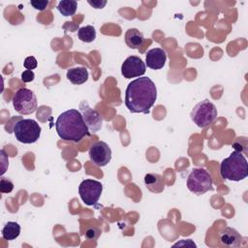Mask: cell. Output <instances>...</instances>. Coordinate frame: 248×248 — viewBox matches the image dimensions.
Instances as JSON below:
<instances>
[{
    "instance_id": "obj_1",
    "label": "cell",
    "mask_w": 248,
    "mask_h": 248,
    "mask_svg": "<svg viewBox=\"0 0 248 248\" xmlns=\"http://www.w3.org/2000/svg\"><path fill=\"white\" fill-rule=\"evenodd\" d=\"M156 98V85L148 77H141L132 80L125 91V105L134 113H149Z\"/></svg>"
},
{
    "instance_id": "obj_2",
    "label": "cell",
    "mask_w": 248,
    "mask_h": 248,
    "mask_svg": "<svg viewBox=\"0 0 248 248\" xmlns=\"http://www.w3.org/2000/svg\"><path fill=\"white\" fill-rule=\"evenodd\" d=\"M55 129L62 140L74 142L80 141L90 134L80 111L75 108L68 109L57 117Z\"/></svg>"
},
{
    "instance_id": "obj_3",
    "label": "cell",
    "mask_w": 248,
    "mask_h": 248,
    "mask_svg": "<svg viewBox=\"0 0 248 248\" xmlns=\"http://www.w3.org/2000/svg\"><path fill=\"white\" fill-rule=\"evenodd\" d=\"M220 174L223 179L240 181L248 175L247 160L240 151H233L220 165Z\"/></svg>"
},
{
    "instance_id": "obj_4",
    "label": "cell",
    "mask_w": 248,
    "mask_h": 248,
    "mask_svg": "<svg viewBox=\"0 0 248 248\" xmlns=\"http://www.w3.org/2000/svg\"><path fill=\"white\" fill-rule=\"evenodd\" d=\"M41 131V126L34 119H20L13 127L16 139L25 144L36 142L40 138Z\"/></svg>"
},
{
    "instance_id": "obj_5",
    "label": "cell",
    "mask_w": 248,
    "mask_h": 248,
    "mask_svg": "<svg viewBox=\"0 0 248 248\" xmlns=\"http://www.w3.org/2000/svg\"><path fill=\"white\" fill-rule=\"evenodd\" d=\"M190 116L198 127L206 128L216 119L217 108L208 99H204L194 107Z\"/></svg>"
},
{
    "instance_id": "obj_6",
    "label": "cell",
    "mask_w": 248,
    "mask_h": 248,
    "mask_svg": "<svg viewBox=\"0 0 248 248\" xmlns=\"http://www.w3.org/2000/svg\"><path fill=\"white\" fill-rule=\"evenodd\" d=\"M187 188L195 195H202L212 189V178L209 172L202 168H195L187 177Z\"/></svg>"
},
{
    "instance_id": "obj_7",
    "label": "cell",
    "mask_w": 248,
    "mask_h": 248,
    "mask_svg": "<svg viewBox=\"0 0 248 248\" xmlns=\"http://www.w3.org/2000/svg\"><path fill=\"white\" fill-rule=\"evenodd\" d=\"M13 106L16 112L28 115L37 110L38 103L35 93L28 88L18 89L13 97Z\"/></svg>"
},
{
    "instance_id": "obj_8",
    "label": "cell",
    "mask_w": 248,
    "mask_h": 248,
    "mask_svg": "<svg viewBox=\"0 0 248 248\" xmlns=\"http://www.w3.org/2000/svg\"><path fill=\"white\" fill-rule=\"evenodd\" d=\"M102 191V183L93 179L82 180L78 187L80 199L86 205H95L101 197Z\"/></svg>"
},
{
    "instance_id": "obj_9",
    "label": "cell",
    "mask_w": 248,
    "mask_h": 248,
    "mask_svg": "<svg viewBox=\"0 0 248 248\" xmlns=\"http://www.w3.org/2000/svg\"><path fill=\"white\" fill-rule=\"evenodd\" d=\"M89 158L96 166L105 167L111 159V149L105 141H96L89 149Z\"/></svg>"
},
{
    "instance_id": "obj_10",
    "label": "cell",
    "mask_w": 248,
    "mask_h": 248,
    "mask_svg": "<svg viewBox=\"0 0 248 248\" xmlns=\"http://www.w3.org/2000/svg\"><path fill=\"white\" fill-rule=\"evenodd\" d=\"M146 65L139 56L136 55L126 58L121 66V74L126 78L141 77L144 75Z\"/></svg>"
},
{
    "instance_id": "obj_11",
    "label": "cell",
    "mask_w": 248,
    "mask_h": 248,
    "mask_svg": "<svg viewBox=\"0 0 248 248\" xmlns=\"http://www.w3.org/2000/svg\"><path fill=\"white\" fill-rule=\"evenodd\" d=\"M79 111L89 132L96 133L101 129L103 124V118L101 114L94 108H90L85 101H82L79 104Z\"/></svg>"
},
{
    "instance_id": "obj_12",
    "label": "cell",
    "mask_w": 248,
    "mask_h": 248,
    "mask_svg": "<svg viewBox=\"0 0 248 248\" xmlns=\"http://www.w3.org/2000/svg\"><path fill=\"white\" fill-rule=\"evenodd\" d=\"M167 53L163 48L154 47L149 49L145 55V65L152 70H159L165 66Z\"/></svg>"
},
{
    "instance_id": "obj_13",
    "label": "cell",
    "mask_w": 248,
    "mask_h": 248,
    "mask_svg": "<svg viewBox=\"0 0 248 248\" xmlns=\"http://www.w3.org/2000/svg\"><path fill=\"white\" fill-rule=\"evenodd\" d=\"M220 242L228 247H238L241 244L242 236L239 234V232L231 227L225 228L221 233H220Z\"/></svg>"
},
{
    "instance_id": "obj_14",
    "label": "cell",
    "mask_w": 248,
    "mask_h": 248,
    "mask_svg": "<svg viewBox=\"0 0 248 248\" xmlns=\"http://www.w3.org/2000/svg\"><path fill=\"white\" fill-rule=\"evenodd\" d=\"M126 45L133 49H138L143 46L145 39L143 34L137 28H130L125 33Z\"/></svg>"
},
{
    "instance_id": "obj_15",
    "label": "cell",
    "mask_w": 248,
    "mask_h": 248,
    "mask_svg": "<svg viewBox=\"0 0 248 248\" xmlns=\"http://www.w3.org/2000/svg\"><path fill=\"white\" fill-rule=\"evenodd\" d=\"M146 188L153 193H161L165 187V181L162 175L158 173H147L144 176Z\"/></svg>"
},
{
    "instance_id": "obj_16",
    "label": "cell",
    "mask_w": 248,
    "mask_h": 248,
    "mask_svg": "<svg viewBox=\"0 0 248 248\" xmlns=\"http://www.w3.org/2000/svg\"><path fill=\"white\" fill-rule=\"evenodd\" d=\"M66 77L73 84L79 85L88 79V71L85 67L72 68L67 71Z\"/></svg>"
},
{
    "instance_id": "obj_17",
    "label": "cell",
    "mask_w": 248,
    "mask_h": 248,
    "mask_svg": "<svg viewBox=\"0 0 248 248\" xmlns=\"http://www.w3.org/2000/svg\"><path fill=\"white\" fill-rule=\"evenodd\" d=\"M20 233V226L16 222H8L2 229V237L5 240H14Z\"/></svg>"
},
{
    "instance_id": "obj_18",
    "label": "cell",
    "mask_w": 248,
    "mask_h": 248,
    "mask_svg": "<svg viewBox=\"0 0 248 248\" xmlns=\"http://www.w3.org/2000/svg\"><path fill=\"white\" fill-rule=\"evenodd\" d=\"M78 7V2L75 0H62L57 5V10L64 16H74Z\"/></svg>"
},
{
    "instance_id": "obj_19",
    "label": "cell",
    "mask_w": 248,
    "mask_h": 248,
    "mask_svg": "<svg viewBox=\"0 0 248 248\" xmlns=\"http://www.w3.org/2000/svg\"><path fill=\"white\" fill-rule=\"evenodd\" d=\"M78 36L81 42L91 43L96 39V30L92 25H86L78 29Z\"/></svg>"
},
{
    "instance_id": "obj_20",
    "label": "cell",
    "mask_w": 248,
    "mask_h": 248,
    "mask_svg": "<svg viewBox=\"0 0 248 248\" xmlns=\"http://www.w3.org/2000/svg\"><path fill=\"white\" fill-rule=\"evenodd\" d=\"M101 232H102V231L98 227L89 226L88 228L85 229L84 236L87 240H96L101 235Z\"/></svg>"
},
{
    "instance_id": "obj_21",
    "label": "cell",
    "mask_w": 248,
    "mask_h": 248,
    "mask_svg": "<svg viewBox=\"0 0 248 248\" xmlns=\"http://www.w3.org/2000/svg\"><path fill=\"white\" fill-rule=\"evenodd\" d=\"M13 189H14L13 182L8 178L2 177L0 180V192L4 194H8V193H11Z\"/></svg>"
},
{
    "instance_id": "obj_22",
    "label": "cell",
    "mask_w": 248,
    "mask_h": 248,
    "mask_svg": "<svg viewBox=\"0 0 248 248\" xmlns=\"http://www.w3.org/2000/svg\"><path fill=\"white\" fill-rule=\"evenodd\" d=\"M48 1L47 0H31L30 1V4L31 6L36 9V10H39V11H43L45 10L47 5H48Z\"/></svg>"
},
{
    "instance_id": "obj_23",
    "label": "cell",
    "mask_w": 248,
    "mask_h": 248,
    "mask_svg": "<svg viewBox=\"0 0 248 248\" xmlns=\"http://www.w3.org/2000/svg\"><path fill=\"white\" fill-rule=\"evenodd\" d=\"M38 63H37V60L34 56H28L24 59V62H23V66L27 69V70H34L36 67H37Z\"/></svg>"
},
{
    "instance_id": "obj_24",
    "label": "cell",
    "mask_w": 248,
    "mask_h": 248,
    "mask_svg": "<svg viewBox=\"0 0 248 248\" xmlns=\"http://www.w3.org/2000/svg\"><path fill=\"white\" fill-rule=\"evenodd\" d=\"M34 78H35V74L31 70H25L21 74V80L23 82H30V81L34 80Z\"/></svg>"
},
{
    "instance_id": "obj_25",
    "label": "cell",
    "mask_w": 248,
    "mask_h": 248,
    "mask_svg": "<svg viewBox=\"0 0 248 248\" xmlns=\"http://www.w3.org/2000/svg\"><path fill=\"white\" fill-rule=\"evenodd\" d=\"M87 2L89 5H91L95 9H103L107 4L106 0H93V1L88 0Z\"/></svg>"
}]
</instances>
